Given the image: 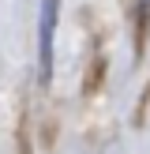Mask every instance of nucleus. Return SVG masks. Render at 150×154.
<instances>
[{
	"label": "nucleus",
	"mask_w": 150,
	"mask_h": 154,
	"mask_svg": "<svg viewBox=\"0 0 150 154\" xmlns=\"http://www.w3.org/2000/svg\"><path fill=\"white\" fill-rule=\"evenodd\" d=\"M52 30H56V0L41 4V19H38V79L49 87L52 79Z\"/></svg>",
	"instance_id": "obj_1"
}]
</instances>
